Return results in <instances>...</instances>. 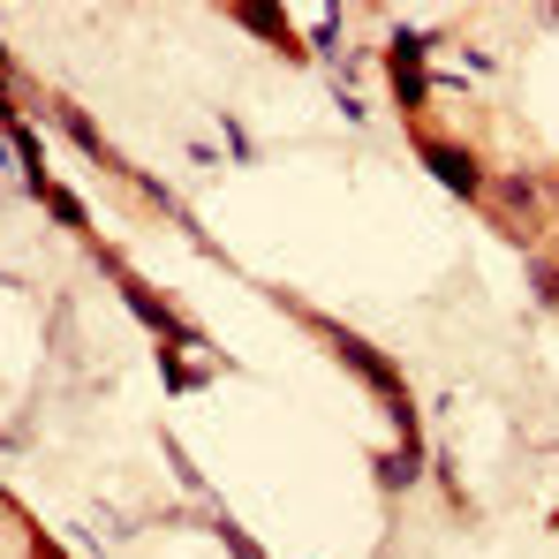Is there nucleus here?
Listing matches in <instances>:
<instances>
[{
	"instance_id": "f257e3e1",
	"label": "nucleus",
	"mask_w": 559,
	"mask_h": 559,
	"mask_svg": "<svg viewBox=\"0 0 559 559\" xmlns=\"http://www.w3.org/2000/svg\"><path fill=\"white\" fill-rule=\"evenodd\" d=\"M416 53H424V38H416V31H401V38H393V61H385V69H393V98H401L408 114H416L424 92H431V76H424V61H416Z\"/></svg>"
},
{
	"instance_id": "f03ea898",
	"label": "nucleus",
	"mask_w": 559,
	"mask_h": 559,
	"mask_svg": "<svg viewBox=\"0 0 559 559\" xmlns=\"http://www.w3.org/2000/svg\"><path fill=\"white\" fill-rule=\"evenodd\" d=\"M424 159H431V175L454 189V197H476V189H484V167L468 159L462 144H439V136H424Z\"/></svg>"
},
{
	"instance_id": "7ed1b4c3",
	"label": "nucleus",
	"mask_w": 559,
	"mask_h": 559,
	"mask_svg": "<svg viewBox=\"0 0 559 559\" xmlns=\"http://www.w3.org/2000/svg\"><path fill=\"white\" fill-rule=\"evenodd\" d=\"M53 121H61V136H69L76 152H92V159H106V136L92 129V114H84V106H69V98H61V106H53Z\"/></svg>"
},
{
	"instance_id": "20e7f679",
	"label": "nucleus",
	"mask_w": 559,
	"mask_h": 559,
	"mask_svg": "<svg viewBox=\"0 0 559 559\" xmlns=\"http://www.w3.org/2000/svg\"><path fill=\"white\" fill-rule=\"evenodd\" d=\"M416 468H424V454H416V447H401V454H385V462H378V484H385V491H408V484H416Z\"/></svg>"
},
{
	"instance_id": "39448f33",
	"label": "nucleus",
	"mask_w": 559,
	"mask_h": 559,
	"mask_svg": "<svg viewBox=\"0 0 559 559\" xmlns=\"http://www.w3.org/2000/svg\"><path fill=\"white\" fill-rule=\"evenodd\" d=\"M242 23H250L258 38H273V46H295V31H287V15H280V8H242Z\"/></svg>"
},
{
	"instance_id": "423d86ee",
	"label": "nucleus",
	"mask_w": 559,
	"mask_h": 559,
	"mask_svg": "<svg viewBox=\"0 0 559 559\" xmlns=\"http://www.w3.org/2000/svg\"><path fill=\"white\" fill-rule=\"evenodd\" d=\"M499 204H507V212H537V189H530V175H507V182H499Z\"/></svg>"
}]
</instances>
